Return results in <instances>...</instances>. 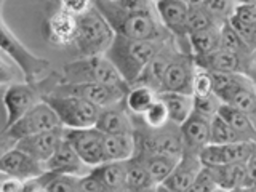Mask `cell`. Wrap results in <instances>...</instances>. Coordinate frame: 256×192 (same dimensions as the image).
<instances>
[{
    "mask_svg": "<svg viewBox=\"0 0 256 192\" xmlns=\"http://www.w3.org/2000/svg\"><path fill=\"white\" fill-rule=\"evenodd\" d=\"M92 168L100 176L106 192L126 190V160H108Z\"/></svg>",
    "mask_w": 256,
    "mask_h": 192,
    "instance_id": "22",
    "label": "cell"
},
{
    "mask_svg": "<svg viewBox=\"0 0 256 192\" xmlns=\"http://www.w3.org/2000/svg\"><path fill=\"white\" fill-rule=\"evenodd\" d=\"M202 160L196 152H182V156L176 162L170 176L160 184L158 189L168 192H190L198 172L202 170Z\"/></svg>",
    "mask_w": 256,
    "mask_h": 192,
    "instance_id": "14",
    "label": "cell"
},
{
    "mask_svg": "<svg viewBox=\"0 0 256 192\" xmlns=\"http://www.w3.org/2000/svg\"><path fill=\"white\" fill-rule=\"evenodd\" d=\"M64 138L74 146L86 166H96L106 162L104 158V133L96 126L64 128Z\"/></svg>",
    "mask_w": 256,
    "mask_h": 192,
    "instance_id": "10",
    "label": "cell"
},
{
    "mask_svg": "<svg viewBox=\"0 0 256 192\" xmlns=\"http://www.w3.org/2000/svg\"><path fill=\"white\" fill-rule=\"evenodd\" d=\"M194 58L197 66L210 72H245V74H250L252 70V61L229 50H224L221 46L208 54L194 56Z\"/></svg>",
    "mask_w": 256,
    "mask_h": 192,
    "instance_id": "18",
    "label": "cell"
},
{
    "mask_svg": "<svg viewBox=\"0 0 256 192\" xmlns=\"http://www.w3.org/2000/svg\"><path fill=\"white\" fill-rule=\"evenodd\" d=\"M54 2L58 4V8H62L76 16L84 14L94 5V0H54Z\"/></svg>",
    "mask_w": 256,
    "mask_h": 192,
    "instance_id": "41",
    "label": "cell"
},
{
    "mask_svg": "<svg viewBox=\"0 0 256 192\" xmlns=\"http://www.w3.org/2000/svg\"><path fill=\"white\" fill-rule=\"evenodd\" d=\"M237 4H252V5H256V0H236Z\"/></svg>",
    "mask_w": 256,
    "mask_h": 192,
    "instance_id": "45",
    "label": "cell"
},
{
    "mask_svg": "<svg viewBox=\"0 0 256 192\" xmlns=\"http://www.w3.org/2000/svg\"><path fill=\"white\" fill-rule=\"evenodd\" d=\"M101 13L120 36L136 40H156V42H166V40L173 38V36L160 22L157 12L138 14H118L112 12Z\"/></svg>",
    "mask_w": 256,
    "mask_h": 192,
    "instance_id": "4",
    "label": "cell"
},
{
    "mask_svg": "<svg viewBox=\"0 0 256 192\" xmlns=\"http://www.w3.org/2000/svg\"><path fill=\"white\" fill-rule=\"evenodd\" d=\"M46 170L60 172V173H72V174H85V164L77 154L74 146L64 138L61 144L52 156V158L45 164Z\"/></svg>",
    "mask_w": 256,
    "mask_h": 192,
    "instance_id": "20",
    "label": "cell"
},
{
    "mask_svg": "<svg viewBox=\"0 0 256 192\" xmlns=\"http://www.w3.org/2000/svg\"><path fill=\"white\" fill-rule=\"evenodd\" d=\"M0 190L2 192H22L24 190V181L14 176L4 174V181L0 184Z\"/></svg>",
    "mask_w": 256,
    "mask_h": 192,
    "instance_id": "44",
    "label": "cell"
},
{
    "mask_svg": "<svg viewBox=\"0 0 256 192\" xmlns=\"http://www.w3.org/2000/svg\"><path fill=\"white\" fill-rule=\"evenodd\" d=\"M216 190H221V189H220L218 180H216L213 166L204 165L202 170L198 172L194 184H192L190 192H216Z\"/></svg>",
    "mask_w": 256,
    "mask_h": 192,
    "instance_id": "37",
    "label": "cell"
},
{
    "mask_svg": "<svg viewBox=\"0 0 256 192\" xmlns=\"http://www.w3.org/2000/svg\"><path fill=\"white\" fill-rule=\"evenodd\" d=\"M0 46H2L5 56L18 64V68L21 69L28 82H37V80L44 78V74L52 68L50 61L32 53L10 30L5 21H2V42H0Z\"/></svg>",
    "mask_w": 256,
    "mask_h": 192,
    "instance_id": "7",
    "label": "cell"
},
{
    "mask_svg": "<svg viewBox=\"0 0 256 192\" xmlns=\"http://www.w3.org/2000/svg\"><path fill=\"white\" fill-rule=\"evenodd\" d=\"M62 140H64V126H58L53 128V130H46L42 133L28 136V138H22L20 141H16L14 146L26 150L29 156L40 160V162L46 164L56 152Z\"/></svg>",
    "mask_w": 256,
    "mask_h": 192,
    "instance_id": "16",
    "label": "cell"
},
{
    "mask_svg": "<svg viewBox=\"0 0 256 192\" xmlns=\"http://www.w3.org/2000/svg\"><path fill=\"white\" fill-rule=\"evenodd\" d=\"M134 136L138 144L136 154L146 152V154H168L181 157L184 152L180 125L173 122L160 128H149L142 122L140 126L134 122Z\"/></svg>",
    "mask_w": 256,
    "mask_h": 192,
    "instance_id": "6",
    "label": "cell"
},
{
    "mask_svg": "<svg viewBox=\"0 0 256 192\" xmlns=\"http://www.w3.org/2000/svg\"><path fill=\"white\" fill-rule=\"evenodd\" d=\"M58 126H62L58 114L44 100L38 104H36L32 109H29L24 116H21L13 125L4 128V134L5 138L16 142L22 138H28V136L42 133L46 130H53V128Z\"/></svg>",
    "mask_w": 256,
    "mask_h": 192,
    "instance_id": "8",
    "label": "cell"
},
{
    "mask_svg": "<svg viewBox=\"0 0 256 192\" xmlns=\"http://www.w3.org/2000/svg\"><path fill=\"white\" fill-rule=\"evenodd\" d=\"M213 93H214V88H213L212 72L200 66H196L194 78H192V94H194L196 98H202V96H210Z\"/></svg>",
    "mask_w": 256,
    "mask_h": 192,
    "instance_id": "36",
    "label": "cell"
},
{
    "mask_svg": "<svg viewBox=\"0 0 256 192\" xmlns=\"http://www.w3.org/2000/svg\"><path fill=\"white\" fill-rule=\"evenodd\" d=\"M78 18V29L76 37V48L80 56L104 54L112 45L117 32L104 14L93 5Z\"/></svg>",
    "mask_w": 256,
    "mask_h": 192,
    "instance_id": "2",
    "label": "cell"
},
{
    "mask_svg": "<svg viewBox=\"0 0 256 192\" xmlns=\"http://www.w3.org/2000/svg\"><path fill=\"white\" fill-rule=\"evenodd\" d=\"M196 58L192 53L176 50L168 62L162 92H180L192 94V78L196 72Z\"/></svg>",
    "mask_w": 256,
    "mask_h": 192,
    "instance_id": "12",
    "label": "cell"
},
{
    "mask_svg": "<svg viewBox=\"0 0 256 192\" xmlns=\"http://www.w3.org/2000/svg\"><path fill=\"white\" fill-rule=\"evenodd\" d=\"M82 174L60 173L46 170L38 176L44 192H78V182Z\"/></svg>",
    "mask_w": 256,
    "mask_h": 192,
    "instance_id": "30",
    "label": "cell"
},
{
    "mask_svg": "<svg viewBox=\"0 0 256 192\" xmlns=\"http://www.w3.org/2000/svg\"><path fill=\"white\" fill-rule=\"evenodd\" d=\"M189 4L204 6L220 24L229 21L237 6L236 0H189Z\"/></svg>",
    "mask_w": 256,
    "mask_h": 192,
    "instance_id": "32",
    "label": "cell"
},
{
    "mask_svg": "<svg viewBox=\"0 0 256 192\" xmlns=\"http://www.w3.org/2000/svg\"><path fill=\"white\" fill-rule=\"evenodd\" d=\"M157 182L150 176L148 166L140 157L126 160V190L130 192H148L156 190Z\"/></svg>",
    "mask_w": 256,
    "mask_h": 192,
    "instance_id": "24",
    "label": "cell"
},
{
    "mask_svg": "<svg viewBox=\"0 0 256 192\" xmlns=\"http://www.w3.org/2000/svg\"><path fill=\"white\" fill-rule=\"evenodd\" d=\"M136 117H138L141 122L149 128H160V126H165L166 124L172 122L170 114H168V109L165 106V102L160 100V96L142 116H136Z\"/></svg>",
    "mask_w": 256,
    "mask_h": 192,
    "instance_id": "35",
    "label": "cell"
},
{
    "mask_svg": "<svg viewBox=\"0 0 256 192\" xmlns=\"http://www.w3.org/2000/svg\"><path fill=\"white\" fill-rule=\"evenodd\" d=\"M221 104H222V101L214 93L210 96H202V98H196L194 96V110L205 117H210V118L214 114H218Z\"/></svg>",
    "mask_w": 256,
    "mask_h": 192,
    "instance_id": "38",
    "label": "cell"
},
{
    "mask_svg": "<svg viewBox=\"0 0 256 192\" xmlns=\"http://www.w3.org/2000/svg\"><path fill=\"white\" fill-rule=\"evenodd\" d=\"M130 85H112V84H66L60 82L52 93L56 94H74L104 109L122 102Z\"/></svg>",
    "mask_w": 256,
    "mask_h": 192,
    "instance_id": "9",
    "label": "cell"
},
{
    "mask_svg": "<svg viewBox=\"0 0 256 192\" xmlns=\"http://www.w3.org/2000/svg\"><path fill=\"white\" fill-rule=\"evenodd\" d=\"M245 190H256V150L246 162V182Z\"/></svg>",
    "mask_w": 256,
    "mask_h": 192,
    "instance_id": "43",
    "label": "cell"
},
{
    "mask_svg": "<svg viewBox=\"0 0 256 192\" xmlns=\"http://www.w3.org/2000/svg\"><path fill=\"white\" fill-rule=\"evenodd\" d=\"M0 172L2 174L26 181L44 174L46 172V165L29 156L26 150L14 146L10 150H5L0 157Z\"/></svg>",
    "mask_w": 256,
    "mask_h": 192,
    "instance_id": "13",
    "label": "cell"
},
{
    "mask_svg": "<svg viewBox=\"0 0 256 192\" xmlns=\"http://www.w3.org/2000/svg\"><path fill=\"white\" fill-rule=\"evenodd\" d=\"M188 2H189V0H188Z\"/></svg>",
    "mask_w": 256,
    "mask_h": 192,
    "instance_id": "50",
    "label": "cell"
},
{
    "mask_svg": "<svg viewBox=\"0 0 256 192\" xmlns=\"http://www.w3.org/2000/svg\"><path fill=\"white\" fill-rule=\"evenodd\" d=\"M230 20L246 24V26H256V5L237 4L234 14L230 16Z\"/></svg>",
    "mask_w": 256,
    "mask_h": 192,
    "instance_id": "39",
    "label": "cell"
},
{
    "mask_svg": "<svg viewBox=\"0 0 256 192\" xmlns=\"http://www.w3.org/2000/svg\"><path fill=\"white\" fill-rule=\"evenodd\" d=\"M213 170L221 190H245L246 164H224Z\"/></svg>",
    "mask_w": 256,
    "mask_h": 192,
    "instance_id": "25",
    "label": "cell"
},
{
    "mask_svg": "<svg viewBox=\"0 0 256 192\" xmlns=\"http://www.w3.org/2000/svg\"><path fill=\"white\" fill-rule=\"evenodd\" d=\"M172 40V38H170ZM168 42V40H166ZM166 42L156 40H136L116 34L109 50L104 53L117 68L118 74L128 85H134L141 78L152 58L162 50Z\"/></svg>",
    "mask_w": 256,
    "mask_h": 192,
    "instance_id": "1",
    "label": "cell"
},
{
    "mask_svg": "<svg viewBox=\"0 0 256 192\" xmlns=\"http://www.w3.org/2000/svg\"><path fill=\"white\" fill-rule=\"evenodd\" d=\"M180 130H181L184 150L198 154L206 144H210L212 118L194 110L186 122L180 125Z\"/></svg>",
    "mask_w": 256,
    "mask_h": 192,
    "instance_id": "17",
    "label": "cell"
},
{
    "mask_svg": "<svg viewBox=\"0 0 256 192\" xmlns=\"http://www.w3.org/2000/svg\"><path fill=\"white\" fill-rule=\"evenodd\" d=\"M96 128L104 134H116V133H132L134 132V117L128 110L125 100L117 102L114 106L101 109V114Z\"/></svg>",
    "mask_w": 256,
    "mask_h": 192,
    "instance_id": "19",
    "label": "cell"
},
{
    "mask_svg": "<svg viewBox=\"0 0 256 192\" xmlns=\"http://www.w3.org/2000/svg\"><path fill=\"white\" fill-rule=\"evenodd\" d=\"M157 98H158V92H156L152 86L146 84H134L128 88L125 96V104L133 116H142L154 104Z\"/></svg>",
    "mask_w": 256,
    "mask_h": 192,
    "instance_id": "27",
    "label": "cell"
},
{
    "mask_svg": "<svg viewBox=\"0 0 256 192\" xmlns=\"http://www.w3.org/2000/svg\"><path fill=\"white\" fill-rule=\"evenodd\" d=\"M230 24L237 29V32L242 38L246 42V45L252 48V50L256 53V26H246V24H242L238 21H234V20H229Z\"/></svg>",
    "mask_w": 256,
    "mask_h": 192,
    "instance_id": "42",
    "label": "cell"
},
{
    "mask_svg": "<svg viewBox=\"0 0 256 192\" xmlns=\"http://www.w3.org/2000/svg\"><path fill=\"white\" fill-rule=\"evenodd\" d=\"M218 114H221L224 118L228 120V122L230 124V126L238 133V136L242 140L256 141V122L248 114L229 106V104H226V102H222L220 106Z\"/></svg>",
    "mask_w": 256,
    "mask_h": 192,
    "instance_id": "26",
    "label": "cell"
},
{
    "mask_svg": "<svg viewBox=\"0 0 256 192\" xmlns=\"http://www.w3.org/2000/svg\"><path fill=\"white\" fill-rule=\"evenodd\" d=\"M253 80H254V78H253ZM254 84H256V80H254Z\"/></svg>",
    "mask_w": 256,
    "mask_h": 192,
    "instance_id": "48",
    "label": "cell"
},
{
    "mask_svg": "<svg viewBox=\"0 0 256 192\" xmlns=\"http://www.w3.org/2000/svg\"><path fill=\"white\" fill-rule=\"evenodd\" d=\"M252 77H253V78H254V80H256V72H254V76H252Z\"/></svg>",
    "mask_w": 256,
    "mask_h": 192,
    "instance_id": "46",
    "label": "cell"
},
{
    "mask_svg": "<svg viewBox=\"0 0 256 192\" xmlns=\"http://www.w3.org/2000/svg\"><path fill=\"white\" fill-rule=\"evenodd\" d=\"M186 26H188V34H192V32H197V30H204L208 28H213V26H220V22L216 21L204 6L189 4V13H188V24Z\"/></svg>",
    "mask_w": 256,
    "mask_h": 192,
    "instance_id": "34",
    "label": "cell"
},
{
    "mask_svg": "<svg viewBox=\"0 0 256 192\" xmlns=\"http://www.w3.org/2000/svg\"><path fill=\"white\" fill-rule=\"evenodd\" d=\"M156 12L160 22L164 24V28L173 36L174 42L184 45V52L190 53L189 34L186 26L189 13L188 0H160V2L156 4Z\"/></svg>",
    "mask_w": 256,
    "mask_h": 192,
    "instance_id": "11",
    "label": "cell"
},
{
    "mask_svg": "<svg viewBox=\"0 0 256 192\" xmlns=\"http://www.w3.org/2000/svg\"><path fill=\"white\" fill-rule=\"evenodd\" d=\"M45 101L54 109L64 128H88L96 126L101 108L74 94H56L50 93Z\"/></svg>",
    "mask_w": 256,
    "mask_h": 192,
    "instance_id": "5",
    "label": "cell"
},
{
    "mask_svg": "<svg viewBox=\"0 0 256 192\" xmlns=\"http://www.w3.org/2000/svg\"><path fill=\"white\" fill-rule=\"evenodd\" d=\"M136 157H140L144 162V165L148 166L150 176L157 182V189H158L160 184H162L168 178V176H170V173L173 172L176 162L180 160V157H174V156H168V154H146V152H138Z\"/></svg>",
    "mask_w": 256,
    "mask_h": 192,
    "instance_id": "28",
    "label": "cell"
},
{
    "mask_svg": "<svg viewBox=\"0 0 256 192\" xmlns=\"http://www.w3.org/2000/svg\"><path fill=\"white\" fill-rule=\"evenodd\" d=\"M78 192H106V188H104L100 176L94 173L93 168L90 172H86L85 174L80 176Z\"/></svg>",
    "mask_w": 256,
    "mask_h": 192,
    "instance_id": "40",
    "label": "cell"
},
{
    "mask_svg": "<svg viewBox=\"0 0 256 192\" xmlns=\"http://www.w3.org/2000/svg\"><path fill=\"white\" fill-rule=\"evenodd\" d=\"M221 26L222 24L189 34L190 53L194 56H204L218 50L221 45Z\"/></svg>",
    "mask_w": 256,
    "mask_h": 192,
    "instance_id": "29",
    "label": "cell"
},
{
    "mask_svg": "<svg viewBox=\"0 0 256 192\" xmlns=\"http://www.w3.org/2000/svg\"><path fill=\"white\" fill-rule=\"evenodd\" d=\"M77 29V16L62 10V8H56L44 24V36L48 44L54 46H66L76 42Z\"/></svg>",
    "mask_w": 256,
    "mask_h": 192,
    "instance_id": "15",
    "label": "cell"
},
{
    "mask_svg": "<svg viewBox=\"0 0 256 192\" xmlns=\"http://www.w3.org/2000/svg\"><path fill=\"white\" fill-rule=\"evenodd\" d=\"M160 100L170 114V120L176 125H182L194 112V94L180 92H160Z\"/></svg>",
    "mask_w": 256,
    "mask_h": 192,
    "instance_id": "23",
    "label": "cell"
},
{
    "mask_svg": "<svg viewBox=\"0 0 256 192\" xmlns=\"http://www.w3.org/2000/svg\"><path fill=\"white\" fill-rule=\"evenodd\" d=\"M52 2H54V0H52Z\"/></svg>",
    "mask_w": 256,
    "mask_h": 192,
    "instance_id": "49",
    "label": "cell"
},
{
    "mask_svg": "<svg viewBox=\"0 0 256 192\" xmlns=\"http://www.w3.org/2000/svg\"><path fill=\"white\" fill-rule=\"evenodd\" d=\"M154 2H156V4H157V2H160V0H154Z\"/></svg>",
    "mask_w": 256,
    "mask_h": 192,
    "instance_id": "47",
    "label": "cell"
},
{
    "mask_svg": "<svg viewBox=\"0 0 256 192\" xmlns=\"http://www.w3.org/2000/svg\"><path fill=\"white\" fill-rule=\"evenodd\" d=\"M138 144H136L134 132L132 133H116L104 134V158L108 160H128L136 156Z\"/></svg>",
    "mask_w": 256,
    "mask_h": 192,
    "instance_id": "21",
    "label": "cell"
},
{
    "mask_svg": "<svg viewBox=\"0 0 256 192\" xmlns=\"http://www.w3.org/2000/svg\"><path fill=\"white\" fill-rule=\"evenodd\" d=\"M220 46L224 48V50H229L232 53L242 56V58H245L248 61L253 60L254 52L246 45V42L242 38V36H240L237 32V29L230 24V21L222 22V26H221V45Z\"/></svg>",
    "mask_w": 256,
    "mask_h": 192,
    "instance_id": "31",
    "label": "cell"
},
{
    "mask_svg": "<svg viewBox=\"0 0 256 192\" xmlns=\"http://www.w3.org/2000/svg\"><path fill=\"white\" fill-rule=\"evenodd\" d=\"M242 138L230 126V124L221 114H214L212 117V130H210V142L212 144H229L240 141Z\"/></svg>",
    "mask_w": 256,
    "mask_h": 192,
    "instance_id": "33",
    "label": "cell"
},
{
    "mask_svg": "<svg viewBox=\"0 0 256 192\" xmlns=\"http://www.w3.org/2000/svg\"><path fill=\"white\" fill-rule=\"evenodd\" d=\"M61 82L128 85L106 54L80 56L62 66Z\"/></svg>",
    "mask_w": 256,
    "mask_h": 192,
    "instance_id": "3",
    "label": "cell"
}]
</instances>
